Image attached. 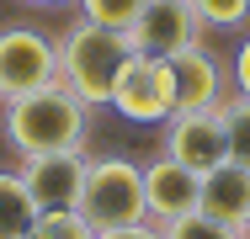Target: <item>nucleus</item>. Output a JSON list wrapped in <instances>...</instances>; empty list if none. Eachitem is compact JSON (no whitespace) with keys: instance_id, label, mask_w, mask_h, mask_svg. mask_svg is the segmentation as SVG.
<instances>
[{"instance_id":"obj_19","label":"nucleus","mask_w":250,"mask_h":239,"mask_svg":"<svg viewBox=\"0 0 250 239\" xmlns=\"http://www.w3.org/2000/svg\"><path fill=\"white\" fill-rule=\"evenodd\" d=\"M96 239H160V229H154V223H128V229H106V234H96Z\"/></svg>"},{"instance_id":"obj_11","label":"nucleus","mask_w":250,"mask_h":239,"mask_svg":"<svg viewBox=\"0 0 250 239\" xmlns=\"http://www.w3.org/2000/svg\"><path fill=\"white\" fill-rule=\"evenodd\" d=\"M197 207L240 229V223L250 218V170L234 165V159H224L218 170H208V176H202V202Z\"/></svg>"},{"instance_id":"obj_16","label":"nucleus","mask_w":250,"mask_h":239,"mask_svg":"<svg viewBox=\"0 0 250 239\" xmlns=\"http://www.w3.org/2000/svg\"><path fill=\"white\" fill-rule=\"evenodd\" d=\"M27 239H96V229L69 207V213H38V223L27 229Z\"/></svg>"},{"instance_id":"obj_7","label":"nucleus","mask_w":250,"mask_h":239,"mask_svg":"<svg viewBox=\"0 0 250 239\" xmlns=\"http://www.w3.org/2000/svg\"><path fill=\"white\" fill-rule=\"evenodd\" d=\"M160 154H170L176 165H187V170H218L224 159H229V128H224V112L213 106V112H176L170 122H165V149Z\"/></svg>"},{"instance_id":"obj_17","label":"nucleus","mask_w":250,"mask_h":239,"mask_svg":"<svg viewBox=\"0 0 250 239\" xmlns=\"http://www.w3.org/2000/svg\"><path fill=\"white\" fill-rule=\"evenodd\" d=\"M192 11L202 16V27H218V32H234L250 21V0H192Z\"/></svg>"},{"instance_id":"obj_12","label":"nucleus","mask_w":250,"mask_h":239,"mask_svg":"<svg viewBox=\"0 0 250 239\" xmlns=\"http://www.w3.org/2000/svg\"><path fill=\"white\" fill-rule=\"evenodd\" d=\"M38 223V207L21 186L16 170H0V239H27V229Z\"/></svg>"},{"instance_id":"obj_2","label":"nucleus","mask_w":250,"mask_h":239,"mask_svg":"<svg viewBox=\"0 0 250 239\" xmlns=\"http://www.w3.org/2000/svg\"><path fill=\"white\" fill-rule=\"evenodd\" d=\"M128 59H133L128 32H112V27H96V21L80 16L59 38V85L85 106H106Z\"/></svg>"},{"instance_id":"obj_1","label":"nucleus","mask_w":250,"mask_h":239,"mask_svg":"<svg viewBox=\"0 0 250 239\" xmlns=\"http://www.w3.org/2000/svg\"><path fill=\"white\" fill-rule=\"evenodd\" d=\"M91 106L75 101L59 80L43 91L11 96L5 101V143L32 159V154H85V133H91Z\"/></svg>"},{"instance_id":"obj_4","label":"nucleus","mask_w":250,"mask_h":239,"mask_svg":"<svg viewBox=\"0 0 250 239\" xmlns=\"http://www.w3.org/2000/svg\"><path fill=\"white\" fill-rule=\"evenodd\" d=\"M117 117L128 122H144V128H165L176 117V85H170V64L165 59H149V53H133L112 85V101H106Z\"/></svg>"},{"instance_id":"obj_21","label":"nucleus","mask_w":250,"mask_h":239,"mask_svg":"<svg viewBox=\"0 0 250 239\" xmlns=\"http://www.w3.org/2000/svg\"><path fill=\"white\" fill-rule=\"evenodd\" d=\"M240 239H250V218H245V223H240Z\"/></svg>"},{"instance_id":"obj_13","label":"nucleus","mask_w":250,"mask_h":239,"mask_svg":"<svg viewBox=\"0 0 250 239\" xmlns=\"http://www.w3.org/2000/svg\"><path fill=\"white\" fill-rule=\"evenodd\" d=\"M154 229H160V239H240L234 223H224V218H213V213H202V207L170 218V223H154Z\"/></svg>"},{"instance_id":"obj_9","label":"nucleus","mask_w":250,"mask_h":239,"mask_svg":"<svg viewBox=\"0 0 250 239\" xmlns=\"http://www.w3.org/2000/svg\"><path fill=\"white\" fill-rule=\"evenodd\" d=\"M165 64H170V85H176V112H213L229 101L224 96V59L213 48L192 43L181 53H170Z\"/></svg>"},{"instance_id":"obj_3","label":"nucleus","mask_w":250,"mask_h":239,"mask_svg":"<svg viewBox=\"0 0 250 239\" xmlns=\"http://www.w3.org/2000/svg\"><path fill=\"white\" fill-rule=\"evenodd\" d=\"M75 213L106 234V229H128V223H149V207H144V165L123 159V154H101L85 159V186Z\"/></svg>"},{"instance_id":"obj_15","label":"nucleus","mask_w":250,"mask_h":239,"mask_svg":"<svg viewBox=\"0 0 250 239\" xmlns=\"http://www.w3.org/2000/svg\"><path fill=\"white\" fill-rule=\"evenodd\" d=\"M218 112H224V128H229V159L250 170V101L245 96H229Z\"/></svg>"},{"instance_id":"obj_8","label":"nucleus","mask_w":250,"mask_h":239,"mask_svg":"<svg viewBox=\"0 0 250 239\" xmlns=\"http://www.w3.org/2000/svg\"><path fill=\"white\" fill-rule=\"evenodd\" d=\"M16 176L38 213H69L85 186V154H32V159H21Z\"/></svg>"},{"instance_id":"obj_6","label":"nucleus","mask_w":250,"mask_h":239,"mask_svg":"<svg viewBox=\"0 0 250 239\" xmlns=\"http://www.w3.org/2000/svg\"><path fill=\"white\" fill-rule=\"evenodd\" d=\"M192 43H202V16L192 11V0H144L139 21L128 27V48L149 59H170Z\"/></svg>"},{"instance_id":"obj_18","label":"nucleus","mask_w":250,"mask_h":239,"mask_svg":"<svg viewBox=\"0 0 250 239\" xmlns=\"http://www.w3.org/2000/svg\"><path fill=\"white\" fill-rule=\"evenodd\" d=\"M234 96L250 101V38L240 43V53H234Z\"/></svg>"},{"instance_id":"obj_20","label":"nucleus","mask_w":250,"mask_h":239,"mask_svg":"<svg viewBox=\"0 0 250 239\" xmlns=\"http://www.w3.org/2000/svg\"><path fill=\"white\" fill-rule=\"evenodd\" d=\"M27 5H43V11H53V5H69V0H27Z\"/></svg>"},{"instance_id":"obj_14","label":"nucleus","mask_w":250,"mask_h":239,"mask_svg":"<svg viewBox=\"0 0 250 239\" xmlns=\"http://www.w3.org/2000/svg\"><path fill=\"white\" fill-rule=\"evenodd\" d=\"M75 5H80L85 21L112 27V32H128V27L139 21V11H144V0H75Z\"/></svg>"},{"instance_id":"obj_10","label":"nucleus","mask_w":250,"mask_h":239,"mask_svg":"<svg viewBox=\"0 0 250 239\" xmlns=\"http://www.w3.org/2000/svg\"><path fill=\"white\" fill-rule=\"evenodd\" d=\"M202 202V176L176 165L170 154H154L144 165V207H149V223H170L181 213H192Z\"/></svg>"},{"instance_id":"obj_5","label":"nucleus","mask_w":250,"mask_h":239,"mask_svg":"<svg viewBox=\"0 0 250 239\" xmlns=\"http://www.w3.org/2000/svg\"><path fill=\"white\" fill-rule=\"evenodd\" d=\"M59 80V43L38 27H0V101Z\"/></svg>"}]
</instances>
